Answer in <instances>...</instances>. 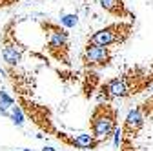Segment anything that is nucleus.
I'll use <instances>...</instances> for the list:
<instances>
[{
  "mask_svg": "<svg viewBox=\"0 0 153 151\" xmlns=\"http://www.w3.org/2000/svg\"><path fill=\"white\" fill-rule=\"evenodd\" d=\"M91 135L97 140H106L117 131V109L109 104H99L91 115Z\"/></svg>",
  "mask_w": 153,
  "mask_h": 151,
  "instance_id": "f257e3e1",
  "label": "nucleus"
},
{
  "mask_svg": "<svg viewBox=\"0 0 153 151\" xmlns=\"http://www.w3.org/2000/svg\"><path fill=\"white\" fill-rule=\"evenodd\" d=\"M133 29V24L131 22H115V24H109L99 31H95L88 44H95V46H102V47H109L113 44H124L128 40V36Z\"/></svg>",
  "mask_w": 153,
  "mask_h": 151,
  "instance_id": "f03ea898",
  "label": "nucleus"
},
{
  "mask_svg": "<svg viewBox=\"0 0 153 151\" xmlns=\"http://www.w3.org/2000/svg\"><path fill=\"white\" fill-rule=\"evenodd\" d=\"M42 27L48 31V51L55 56L56 60H62L64 64L68 62V40L69 33L66 27L55 26V24H42Z\"/></svg>",
  "mask_w": 153,
  "mask_h": 151,
  "instance_id": "7ed1b4c3",
  "label": "nucleus"
},
{
  "mask_svg": "<svg viewBox=\"0 0 153 151\" xmlns=\"http://www.w3.org/2000/svg\"><path fill=\"white\" fill-rule=\"evenodd\" d=\"M113 58V53L109 47L95 46V44H86L84 53H82V62L86 67H106Z\"/></svg>",
  "mask_w": 153,
  "mask_h": 151,
  "instance_id": "20e7f679",
  "label": "nucleus"
},
{
  "mask_svg": "<svg viewBox=\"0 0 153 151\" xmlns=\"http://www.w3.org/2000/svg\"><path fill=\"white\" fill-rule=\"evenodd\" d=\"M129 93H131V87L128 84V77H115L100 87V95L104 98H117V97L122 98V97H128Z\"/></svg>",
  "mask_w": 153,
  "mask_h": 151,
  "instance_id": "39448f33",
  "label": "nucleus"
},
{
  "mask_svg": "<svg viewBox=\"0 0 153 151\" xmlns=\"http://www.w3.org/2000/svg\"><path fill=\"white\" fill-rule=\"evenodd\" d=\"M99 4H100V7H102L104 11H108L109 15L117 16V18L133 16V15L126 9V6H124L122 0H99Z\"/></svg>",
  "mask_w": 153,
  "mask_h": 151,
  "instance_id": "423d86ee",
  "label": "nucleus"
},
{
  "mask_svg": "<svg viewBox=\"0 0 153 151\" xmlns=\"http://www.w3.org/2000/svg\"><path fill=\"white\" fill-rule=\"evenodd\" d=\"M142 124H144V117H142L140 107L129 109L128 115H126V129L133 135V133H137V131L142 127Z\"/></svg>",
  "mask_w": 153,
  "mask_h": 151,
  "instance_id": "0eeeda50",
  "label": "nucleus"
},
{
  "mask_svg": "<svg viewBox=\"0 0 153 151\" xmlns=\"http://www.w3.org/2000/svg\"><path fill=\"white\" fill-rule=\"evenodd\" d=\"M69 144L73 147H79V149H95V147L100 144V140H97V138H95L93 135H89V133H80V135L73 137L69 140Z\"/></svg>",
  "mask_w": 153,
  "mask_h": 151,
  "instance_id": "6e6552de",
  "label": "nucleus"
},
{
  "mask_svg": "<svg viewBox=\"0 0 153 151\" xmlns=\"http://www.w3.org/2000/svg\"><path fill=\"white\" fill-rule=\"evenodd\" d=\"M2 58L9 66H18L22 62V51L18 49L16 46H13V44H6L2 47Z\"/></svg>",
  "mask_w": 153,
  "mask_h": 151,
  "instance_id": "1a4fd4ad",
  "label": "nucleus"
},
{
  "mask_svg": "<svg viewBox=\"0 0 153 151\" xmlns=\"http://www.w3.org/2000/svg\"><path fill=\"white\" fill-rule=\"evenodd\" d=\"M9 118L13 120V124L15 126H24V113H22V109H20V106H13L11 107V115H9Z\"/></svg>",
  "mask_w": 153,
  "mask_h": 151,
  "instance_id": "9d476101",
  "label": "nucleus"
},
{
  "mask_svg": "<svg viewBox=\"0 0 153 151\" xmlns=\"http://www.w3.org/2000/svg\"><path fill=\"white\" fill-rule=\"evenodd\" d=\"M76 22H79V16H76L75 13H68V15H62V16H60V24H62L66 29L75 27Z\"/></svg>",
  "mask_w": 153,
  "mask_h": 151,
  "instance_id": "9b49d317",
  "label": "nucleus"
},
{
  "mask_svg": "<svg viewBox=\"0 0 153 151\" xmlns=\"http://www.w3.org/2000/svg\"><path fill=\"white\" fill-rule=\"evenodd\" d=\"M0 104H2V106L7 109V111H11V107L15 106V100H13L9 95H7L6 91H0Z\"/></svg>",
  "mask_w": 153,
  "mask_h": 151,
  "instance_id": "f8f14e48",
  "label": "nucleus"
},
{
  "mask_svg": "<svg viewBox=\"0 0 153 151\" xmlns=\"http://www.w3.org/2000/svg\"><path fill=\"white\" fill-rule=\"evenodd\" d=\"M120 135H122V131H120V129H117V131L113 133V146H115V147H119L120 142H122V137H120Z\"/></svg>",
  "mask_w": 153,
  "mask_h": 151,
  "instance_id": "ddd939ff",
  "label": "nucleus"
},
{
  "mask_svg": "<svg viewBox=\"0 0 153 151\" xmlns=\"http://www.w3.org/2000/svg\"><path fill=\"white\" fill-rule=\"evenodd\" d=\"M0 115H2V117H9V115H11V111H7L2 104H0Z\"/></svg>",
  "mask_w": 153,
  "mask_h": 151,
  "instance_id": "4468645a",
  "label": "nucleus"
},
{
  "mask_svg": "<svg viewBox=\"0 0 153 151\" xmlns=\"http://www.w3.org/2000/svg\"><path fill=\"white\" fill-rule=\"evenodd\" d=\"M42 151H56V149H55V147H51V146H44V149H42Z\"/></svg>",
  "mask_w": 153,
  "mask_h": 151,
  "instance_id": "2eb2a0df",
  "label": "nucleus"
},
{
  "mask_svg": "<svg viewBox=\"0 0 153 151\" xmlns=\"http://www.w3.org/2000/svg\"><path fill=\"white\" fill-rule=\"evenodd\" d=\"M0 82H2V77H0Z\"/></svg>",
  "mask_w": 153,
  "mask_h": 151,
  "instance_id": "dca6fc26",
  "label": "nucleus"
}]
</instances>
